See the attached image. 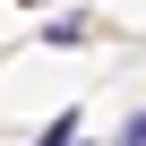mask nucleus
Masks as SVG:
<instances>
[{
    "label": "nucleus",
    "instance_id": "obj_2",
    "mask_svg": "<svg viewBox=\"0 0 146 146\" xmlns=\"http://www.w3.org/2000/svg\"><path fill=\"white\" fill-rule=\"evenodd\" d=\"M120 146H146V112H137V120H129V129H120Z\"/></svg>",
    "mask_w": 146,
    "mask_h": 146
},
{
    "label": "nucleus",
    "instance_id": "obj_3",
    "mask_svg": "<svg viewBox=\"0 0 146 146\" xmlns=\"http://www.w3.org/2000/svg\"><path fill=\"white\" fill-rule=\"evenodd\" d=\"M26 9H35V0H26Z\"/></svg>",
    "mask_w": 146,
    "mask_h": 146
},
{
    "label": "nucleus",
    "instance_id": "obj_1",
    "mask_svg": "<svg viewBox=\"0 0 146 146\" xmlns=\"http://www.w3.org/2000/svg\"><path fill=\"white\" fill-rule=\"evenodd\" d=\"M35 146H78V112H60V120H52V129H43Z\"/></svg>",
    "mask_w": 146,
    "mask_h": 146
}]
</instances>
